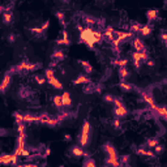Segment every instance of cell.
<instances>
[{
	"label": "cell",
	"mask_w": 167,
	"mask_h": 167,
	"mask_svg": "<svg viewBox=\"0 0 167 167\" xmlns=\"http://www.w3.org/2000/svg\"><path fill=\"white\" fill-rule=\"evenodd\" d=\"M90 141V123L89 120H84L82 128H81V134L78 137V142H80V146H87Z\"/></svg>",
	"instance_id": "obj_1"
},
{
	"label": "cell",
	"mask_w": 167,
	"mask_h": 167,
	"mask_svg": "<svg viewBox=\"0 0 167 167\" xmlns=\"http://www.w3.org/2000/svg\"><path fill=\"white\" fill-rule=\"evenodd\" d=\"M102 149H103V152L107 154V157H109L110 159H114V161H118L119 159L118 152H116V149H115V146L112 144H110V142H106V144H103Z\"/></svg>",
	"instance_id": "obj_2"
},
{
	"label": "cell",
	"mask_w": 167,
	"mask_h": 167,
	"mask_svg": "<svg viewBox=\"0 0 167 167\" xmlns=\"http://www.w3.org/2000/svg\"><path fill=\"white\" fill-rule=\"evenodd\" d=\"M2 18H3L4 25H11V24H13V12H12V5L4 8V12L2 13Z\"/></svg>",
	"instance_id": "obj_3"
},
{
	"label": "cell",
	"mask_w": 167,
	"mask_h": 167,
	"mask_svg": "<svg viewBox=\"0 0 167 167\" xmlns=\"http://www.w3.org/2000/svg\"><path fill=\"white\" fill-rule=\"evenodd\" d=\"M133 146V150H134V153L138 154V156H142V157H148V158H156V153H153V152H150V150L148 148H134V145Z\"/></svg>",
	"instance_id": "obj_4"
},
{
	"label": "cell",
	"mask_w": 167,
	"mask_h": 167,
	"mask_svg": "<svg viewBox=\"0 0 167 167\" xmlns=\"http://www.w3.org/2000/svg\"><path fill=\"white\" fill-rule=\"evenodd\" d=\"M140 94H141L142 101L146 102V105H149V107H152V106L156 105V102H154L153 95L150 94L149 91H146V90H140Z\"/></svg>",
	"instance_id": "obj_5"
},
{
	"label": "cell",
	"mask_w": 167,
	"mask_h": 167,
	"mask_svg": "<svg viewBox=\"0 0 167 167\" xmlns=\"http://www.w3.org/2000/svg\"><path fill=\"white\" fill-rule=\"evenodd\" d=\"M150 110L154 111V114L157 115L158 118H161V119H163V120H166V118H167V112H166V109L165 107H161V106H152L150 107Z\"/></svg>",
	"instance_id": "obj_6"
},
{
	"label": "cell",
	"mask_w": 167,
	"mask_h": 167,
	"mask_svg": "<svg viewBox=\"0 0 167 167\" xmlns=\"http://www.w3.org/2000/svg\"><path fill=\"white\" fill-rule=\"evenodd\" d=\"M114 115L115 118H119V119H123L128 115V110H127L125 106H121V107H114Z\"/></svg>",
	"instance_id": "obj_7"
},
{
	"label": "cell",
	"mask_w": 167,
	"mask_h": 167,
	"mask_svg": "<svg viewBox=\"0 0 167 167\" xmlns=\"http://www.w3.org/2000/svg\"><path fill=\"white\" fill-rule=\"evenodd\" d=\"M73 85H81V84H85V85H87V84H91V80L89 77L86 76V74H78L77 78H74V80L72 81Z\"/></svg>",
	"instance_id": "obj_8"
},
{
	"label": "cell",
	"mask_w": 167,
	"mask_h": 167,
	"mask_svg": "<svg viewBox=\"0 0 167 167\" xmlns=\"http://www.w3.org/2000/svg\"><path fill=\"white\" fill-rule=\"evenodd\" d=\"M18 95L17 97L20 98V99H27L31 95V90L29 89L27 86H21L18 89V93H17Z\"/></svg>",
	"instance_id": "obj_9"
},
{
	"label": "cell",
	"mask_w": 167,
	"mask_h": 167,
	"mask_svg": "<svg viewBox=\"0 0 167 167\" xmlns=\"http://www.w3.org/2000/svg\"><path fill=\"white\" fill-rule=\"evenodd\" d=\"M61 105H63V109H68V107L72 105L71 94L68 93V91H63V94H61Z\"/></svg>",
	"instance_id": "obj_10"
},
{
	"label": "cell",
	"mask_w": 167,
	"mask_h": 167,
	"mask_svg": "<svg viewBox=\"0 0 167 167\" xmlns=\"http://www.w3.org/2000/svg\"><path fill=\"white\" fill-rule=\"evenodd\" d=\"M132 45H133V47H134V50H136V51H142V50H145V49H146L144 41H142V39H141L140 37H134V38H133Z\"/></svg>",
	"instance_id": "obj_11"
},
{
	"label": "cell",
	"mask_w": 167,
	"mask_h": 167,
	"mask_svg": "<svg viewBox=\"0 0 167 167\" xmlns=\"http://www.w3.org/2000/svg\"><path fill=\"white\" fill-rule=\"evenodd\" d=\"M51 59H52V60H56V61H63L65 59V52L63 50L56 49L52 52V55H51Z\"/></svg>",
	"instance_id": "obj_12"
},
{
	"label": "cell",
	"mask_w": 167,
	"mask_h": 167,
	"mask_svg": "<svg viewBox=\"0 0 167 167\" xmlns=\"http://www.w3.org/2000/svg\"><path fill=\"white\" fill-rule=\"evenodd\" d=\"M132 60H133V65H134V68H136V69H140V68H141V64H142L140 51H136V52H133V54H132Z\"/></svg>",
	"instance_id": "obj_13"
},
{
	"label": "cell",
	"mask_w": 167,
	"mask_h": 167,
	"mask_svg": "<svg viewBox=\"0 0 167 167\" xmlns=\"http://www.w3.org/2000/svg\"><path fill=\"white\" fill-rule=\"evenodd\" d=\"M103 38H106L109 42H112L114 41V27L112 26H107L105 27V30H103Z\"/></svg>",
	"instance_id": "obj_14"
},
{
	"label": "cell",
	"mask_w": 167,
	"mask_h": 167,
	"mask_svg": "<svg viewBox=\"0 0 167 167\" xmlns=\"http://www.w3.org/2000/svg\"><path fill=\"white\" fill-rule=\"evenodd\" d=\"M114 35H116L119 41H123V39H129L133 37V33H131V31H116L114 30Z\"/></svg>",
	"instance_id": "obj_15"
},
{
	"label": "cell",
	"mask_w": 167,
	"mask_h": 167,
	"mask_svg": "<svg viewBox=\"0 0 167 167\" xmlns=\"http://www.w3.org/2000/svg\"><path fill=\"white\" fill-rule=\"evenodd\" d=\"M152 31H153V27L150 25H144V26L141 25V29L138 31V34H140L141 37L146 38V37H150V35H152Z\"/></svg>",
	"instance_id": "obj_16"
},
{
	"label": "cell",
	"mask_w": 167,
	"mask_h": 167,
	"mask_svg": "<svg viewBox=\"0 0 167 167\" xmlns=\"http://www.w3.org/2000/svg\"><path fill=\"white\" fill-rule=\"evenodd\" d=\"M119 87H120L121 91H125V93H131V91L134 90V85H132V84H129L127 81H120Z\"/></svg>",
	"instance_id": "obj_17"
},
{
	"label": "cell",
	"mask_w": 167,
	"mask_h": 167,
	"mask_svg": "<svg viewBox=\"0 0 167 167\" xmlns=\"http://www.w3.org/2000/svg\"><path fill=\"white\" fill-rule=\"evenodd\" d=\"M77 63L80 64L82 68H84V71H85V73L86 74H91V72H93V67H91V64L89 61H86V60H77Z\"/></svg>",
	"instance_id": "obj_18"
},
{
	"label": "cell",
	"mask_w": 167,
	"mask_h": 167,
	"mask_svg": "<svg viewBox=\"0 0 167 167\" xmlns=\"http://www.w3.org/2000/svg\"><path fill=\"white\" fill-rule=\"evenodd\" d=\"M47 82H49L50 85L54 87V89H56V90H63V84H61L60 81H59L55 76H54V77H51V78H49V80H47Z\"/></svg>",
	"instance_id": "obj_19"
},
{
	"label": "cell",
	"mask_w": 167,
	"mask_h": 167,
	"mask_svg": "<svg viewBox=\"0 0 167 167\" xmlns=\"http://www.w3.org/2000/svg\"><path fill=\"white\" fill-rule=\"evenodd\" d=\"M129 76H131V72L127 67H120L119 68V77H120L121 81H125L127 78H129Z\"/></svg>",
	"instance_id": "obj_20"
},
{
	"label": "cell",
	"mask_w": 167,
	"mask_h": 167,
	"mask_svg": "<svg viewBox=\"0 0 167 167\" xmlns=\"http://www.w3.org/2000/svg\"><path fill=\"white\" fill-rule=\"evenodd\" d=\"M56 43H58V45H61V46H69L71 45V39H69L68 33H67L65 30L63 31V37L60 39H58Z\"/></svg>",
	"instance_id": "obj_21"
},
{
	"label": "cell",
	"mask_w": 167,
	"mask_h": 167,
	"mask_svg": "<svg viewBox=\"0 0 167 167\" xmlns=\"http://www.w3.org/2000/svg\"><path fill=\"white\" fill-rule=\"evenodd\" d=\"M82 21L87 26H93L97 24V20H95L93 16H89V14H82Z\"/></svg>",
	"instance_id": "obj_22"
},
{
	"label": "cell",
	"mask_w": 167,
	"mask_h": 167,
	"mask_svg": "<svg viewBox=\"0 0 167 167\" xmlns=\"http://www.w3.org/2000/svg\"><path fill=\"white\" fill-rule=\"evenodd\" d=\"M146 18H148L149 22L156 21V20L158 18V11L157 9H149V11H146Z\"/></svg>",
	"instance_id": "obj_23"
},
{
	"label": "cell",
	"mask_w": 167,
	"mask_h": 167,
	"mask_svg": "<svg viewBox=\"0 0 167 167\" xmlns=\"http://www.w3.org/2000/svg\"><path fill=\"white\" fill-rule=\"evenodd\" d=\"M71 153L73 154V157H82L84 156V149H82V146H72L71 148Z\"/></svg>",
	"instance_id": "obj_24"
},
{
	"label": "cell",
	"mask_w": 167,
	"mask_h": 167,
	"mask_svg": "<svg viewBox=\"0 0 167 167\" xmlns=\"http://www.w3.org/2000/svg\"><path fill=\"white\" fill-rule=\"evenodd\" d=\"M11 77H12V74H9L8 72H5V76H4L2 84H0V86L3 87V90H4V91H5V90H7V87L9 86V84H11Z\"/></svg>",
	"instance_id": "obj_25"
},
{
	"label": "cell",
	"mask_w": 167,
	"mask_h": 167,
	"mask_svg": "<svg viewBox=\"0 0 167 167\" xmlns=\"http://www.w3.org/2000/svg\"><path fill=\"white\" fill-rule=\"evenodd\" d=\"M29 31L31 33V35H34L35 38H41V37H43V34H45V31H43L41 27H30Z\"/></svg>",
	"instance_id": "obj_26"
},
{
	"label": "cell",
	"mask_w": 167,
	"mask_h": 167,
	"mask_svg": "<svg viewBox=\"0 0 167 167\" xmlns=\"http://www.w3.org/2000/svg\"><path fill=\"white\" fill-rule=\"evenodd\" d=\"M159 144V140H158L157 137H153V138H148L146 140V144H145V148H148V149H153L156 145Z\"/></svg>",
	"instance_id": "obj_27"
},
{
	"label": "cell",
	"mask_w": 167,
	"mask_h": 167,
	"mask_svg": "<svg viewBox=\"0 0 167 167\" xmlns=\"http://www.w3.org/2000/svg\"><path fill=\"white\" fill-rule=\"evenodd\" d=\"M55 16H56V18L59 20V22H60L63 26L67 25V22H65V13L63 11H56V12H55Z\"/></svg>",
	"instance_id": "obj_28"
},
{
	"label": "cell",
	"mask_w": 167,
	"mask_h": 167,
	"mask_svg": "<svg viewBox=\"0 0 167 167\" xmlns=\"http://www.w3.org/2000/svg\"><path fill=\"white\" fill-rule=\"evenodd\" d=\"M112 64L119 67V68H120V67H127V65H128V60H127V59H119V58H116V59H114Z\"/></svg>",
	"instance_id": "obj_29"
},
{
	"label": "cell",
	"mask_w": 167,
	"mask_h": 167,
	"mask_svg": "<svg viewBox=\"0 0 167 167\" xmlns=\"http://www.w3.org/2000/svg\"><path fill=\"white\" fill-rule=\"evenodd\" d=\"M52 103L54 106L56 107L58 110H61L63 109V105H61V95H55L52 98Z\"/></svg>",
	"instance_id": "obj_30"
},
{
	"label": "cell",
	"mask_w": 167,
	"mask_h": 167,
	"mask_svg": "<svg viewBox=\"0 0 167 167\" xmlns=\"http://www.w3.org/2000/svg\"><path fill=\"white\" fill-rule=\"evenodd\" d=\"M82 166L84 167H95V161L93 159V158H90V157H86V159L84 161Z\"/></svg>",
	"instance_id": "obj_31"
},
{
	"label": "cell",
	"mask_w": 167,
	"mask_h": 167,
	"mask_svg": "<svg viewBox=\"0 0 167 167\" xmlns=\"http://www.w3.org/2000/svg\"><path fill=\"white\" fill-rule=\"evenodd\" d=\"M34 81L38 84V85H45V84L47 82L46 80V77H42V76H39V74H34Z\"/></svg>",
	"instance_id": "obj_32"
},
{
	"label": "cell",
	"mask_w": 167,
	"mask_h": 167,
	"mask_svg": "<svg viewBox=\"0 0 167 167\" xmlns=\"http://www.w3.org/2000/svg\"><path fill=\"white\" fill-rule=\"evenodd\" d=\"M119 162H120V166L121 165L128 166L129 162H131V157L129 156H120V157H119Z\"/></svg>",
	"instance_id": "obj_33"
},
{
	"label": "cell",
	"mask_w": 167,
	"mask_h": 167,
	"mask_svg": "<svg viewBox=\"0 0 167 167\" xmlns=\"http://www.w3.org/2000/svg\"><path fill=\"white\" fill-rule=\"evenodd\" d=\"M82 91L85 94H90V93H94V84L91 82V84H87V85L84 87L82 89Z\"/></svg>",
	"instance_id": "obj_34"
},
{
	"label": "cell",
	"mask_w": 167,
	"mask_h": 167,
	"mask_svg": "<svg viewBox=\"0 0 167 167\" xmlns=\"http://www.w3.org/2000/svg\"><path fill=\"white\" fill-rule=\"evenodd\" d=\"M140 29H141V25H140L138 22H133L132 25H131V33H136V34H138Z\"/></svg>",
	"instance_id": "obj_35"
},
{
	"label": "cell",
	"mask_w": 167,
	"mask_h": 167,
	"mask_svg": "<svg viewBox=\"0 0 167 167\" xmlns=\"http://www.w3.org/2000/svg\"><path fill=\"white\" fill-rule=\"evenodd\" d=\"M54 76H55V72H54L52 68H47V69L45 71V77H46V80H49V78L54 77Z\"/></svg>",
	"instance_id": "obj_36"
},
{
	"label": "cell",
	"mask_w": 167,
	"mask_h": 167,
	"mask_svg": "<svg viewBox=\"0 0 167 167\" xmlns=\"http://www.w3.org/2000/svg\"><path fill=\"white\" fill-rule=\"evenodd\" d=\"M112 127H114V129H121V121H120V119L115 118L114 121H112Z\"/></svg>",
	"instance_id": "obj_37"
},
{
	"label": "cell",
	"mask_w": 167,
	"mask_h": 167,
	"mask_svg": "<svg viewBox=\"0 0 167 167\" xmlns=\"http://www.w3.org/2000/svg\"><path fill=\"white\" fill-rule=\"evenodd\" d=\"M112 103H114V106H115V107H121V106H124V103H123L121 98H118V97H114Z\"/></svg>",
	"instance_id": "obj_38"
},
{
	"label": "cell",
	"mask_w": 167,
	"mask_h": 167,
	"mask_svg": "<svg viewBox=\"0 0 167 167\" xmlns=\"http://www.w3.org/2000/svg\"><path fill=\"white\" fill-rule=\"evenodd\" d=\"M102 91H103V84H97V85L94 84V93L102 94Z\"/></svg>",
	"instance_id": "obj_39"
},
{
	"label": "cell",
	"mask_w": 167,
	"mask_h": 167,
	"mask_svg": "<svg viewBox=\"0 0 167 167\" xmlns=\"http://www.w3.org/2000/svg\"><path fill=\"white\" fill-rule=\"evenodd\" d=\"M140 54H141V60L142 61H146L149 59V52H148V50H142V51H140Z\"/></svg>",
	"instance_id": "obj_40"
},
{
	"label": "cell",
	"mask_w": 167,
	"mask_h": 167,
	"mask_svg": "<svg viewBox=\"0 0 167 167\" xmlns=\"http://www.w3.org/2000/svg\"><path fill=\"white\" fill-rule=\"evenodd\" d=\"M153 149H154V152H156V154H162V153H163V150H165V146L158 144V145L154 146Z\"/></svg>",
	"instance_id": "obj_41"
},
{
	"label": "cell",
	"mask_w": 167,
	"mask_h": 167,
	"mask_svg": "<svg viewBox=\"0 0 167 167\" xmlns=\"http://www.w3.org/2000/svg\"><path fill=\"white\" fill-rule=\"evenodd\" d=\"M16 38H17V37H16V34H13V33H9L7 35V41L9 42L11 45H13V43L16 42Z\"/></svg>",
	"instance_id": "obj_42"
},
{
	"label": "cell",
	"mask_w": 167,
	"mask_h": 167,
	"mask_svg": "<svg viewBox=\"0 0 167 167\" xmlns=\"http://www.w3.org/2000/svg\"><path fill=\"white\" fill-rule=\"evenodd\" d=\"M159 38H161V41H162V43L166 46L167 45V33L165 30H162L161 31V34H159Z\"/></svg>",
	"instance_id": "obj_43"
},
{
	"label": "cell",
	"mask_w": 167,
	"mask_h": 167,
	"mask_svg": "<svg viewBox=\"0 0 167 167\" xmlns=\"http://www.w3.org/2000/svg\"><path fill=\"white\" fill-rule=\"evenodd\" d=\"M103 101L107 102V103H112V101H114V95H112V94H105V95H103Z\"/></svg>",
	"instance_id": "obj_44"
},
{
	"label": "cell",
	"mask_w": 167,
	"mask_h": 167,
	"mask_svg": "<svg viewBox=\"0 0 167 167\" xmlns=\"http://www.w3.org/2000/svg\"><path fill=\"white\" fill-rule=\"evenodd\" d=\"M13 116H14V119H16V123H21V121H24V115H21L20 112H14Z\"/></svg>",
	"instance_id": "obj_45"
},
{
	"label": "cell",
	"mask_w": 167,
	"mask_h": 167,
	"mask_svg": "<svg viewBox=\"0 0 167 167\" xmlns=\"http://www.w3.org/2000/svg\"><path fill=\"white\" fill-rule=\"evenodd\" d=\"M145 64L150 67V68H153V67H156V63H154V60H152V59H148V60L145 61Z\"/></svg>",
	"instance_id": "obj_46"
},
{
	"label": "cell",
	"mask_w": 167,
	"mask_h": 167,
	"mask_svg": "<svg viewBox=\"0 0 167 167\" xmlns=\"http://www.w3.org/2000/svg\"><path fill=\"white\" fill-rule=\"evenodd\" d=\"M49 26H50V21H45V24L41 26V29L43 30V31H46L47 29H49Z\"/></svg>",
	"instance_id": "obj_47"
},
{
	"label": "cell",
	"mask_w": 167,
	"mask_h": 167,
	"mask_svg": "<svg viewBox=\"0 0 167 167\" xmlns=\"http://www.w3.org/2000/svg\"><path fill=\"white\" fill-rule=\"evenodd\" d=\"M112 50H114V52L116 55L120 54V47H119V46H112Z\"/></svg>",
	"instance_id": "obj_48"
},
{
	"label": "cell",
	"mask_w": 167,
	"mask_h": 167,
	"mask_svg": "<svg viewBox=\"0 0 167 167\" xmlns=\"http://www.w3.org/2000/svg\"><path fill=\"white\" fill-rule=\"evenodd\" d=\"M8 132H9V131H8V129L0 128V136H5V134H8Z\"/></svg>",
	"instance_id": "obj_49"
},
{
	"label": "cell",
	"mask_w": 167,
	"mask_h": 167,
	"mask_svg": "<svg viewBox=\"0 0 167 167\" xmlns=\"http://www.w3.org/2000/svg\"><path fill=\"white\" fill-rule=\"evenodd\" d=\"M58 63H59V61H56V60H52V61H51V63H50V68H52V69H54V68H55V67H56V65H58Z\"/></svg>",
	"instance_id": "obj_50"
},
{
	"label": "cell",
	"mask_w": 167,
	"mask_h": 167,
	"mask_svg": "<svg viewBox=\"0 0 167 167\" xmlns=\"http://www.w3.org/2000/svg\"><path fill=\"white\" fill-rule=\"evenodd\" d=\"M71 140H72V137H71V134H64V141H65V142H69Z\"/></svg>",
	"instance_id": "obj_51"
},
{
	"label": "cell",
	"mask_w": 167,
	"mask_h": 167,
	"mask_svg": "<svg viewBox=\"0 0 167 167\" xmlns=\"http://www.w3.org/2000/svg\"><path fill=\"white\" fill-rule=\"evenodd\" d=\"M76 27H77V30H78V31H80V33H81V31H82V30H84V27H82V26H81V25H77V26H76Z\"/></svg>",
	"instance_id": "obj_52"
},
{
	"label": "cell",
	"mask_w": 167,
	"mask_h": 167,
	"mask_svg": "<svg viewBox=\"0 0 167 167\" xmlns=\"http://www.w3.org/2000/svg\"><path fill=\"white\" fill-rule=\"evenodd\" d=\"M4 8H5V7H4V5H2V4H0V13H3V12H4Z\"/></svg>",
	"instance_id": "obj_53"
},
{
	"label": "cell",
	"mask_w": 167,
	"mask_h": 167,
	"mask_svg": "<svg viewBox=\"0 0 167 167\" xmlns=\"http://www.w3.org/2000/svg\"><path fill=\"white\" fill-rule=\"evenodd\" d=\"M61 74H63V76H65V74H67V72H65L64 68H61Z\"/></svg>",
	"instance_id": "obj_54"
},
{
	"label": "cell",
	"mask_w": 167,
	"mask_h": 167,
	"mask_svg": "<svg viewBox=\"0 0 167 167\" xmlns=\"http://www.w3.org/2000/svg\"><path fill=\"white\" fill-rule=\"evenodd\" d=\"M60 2H61V3H65V4H67V3H69L71 0H60Z\"/></svg>",
	"instance_id": "obj_55"
},
{
	"label": "cell",
	"mask_w": 167,
	"mask_h": 167,
	"mask_svg": "<svg viewBox=\"0 0 167 167\" xmlns=\"http://www.w3.org/2000/svg\"><path fill=\"white\" fill-rule=\"evenodd\" d=\"M8 2H9V3H12V4H13V3L16 2V0H8Z\"/></svg>",
	"instance_id": "obj_56"
},
{
	"label": "cell",
	"mask_w": 167,
	"mask_h": 167,
	"mask_svg": "<svg viewBox=\"0 0 167 167\" xmlns=\"http://www.w3.org/2000/svg\"><path fill=\"white\" fill-rule=\"evenodd\" d=\"M99 2H106V0H99Z\"/></svg>",
	"instance_id": "obj_57"
}]
</instances>
